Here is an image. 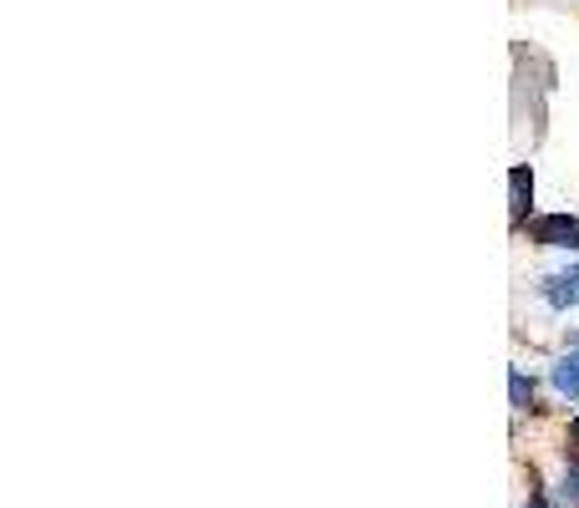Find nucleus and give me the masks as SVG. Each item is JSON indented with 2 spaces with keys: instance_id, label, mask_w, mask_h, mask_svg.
Instances as JSON below:
<instances>
[{
  "instance_id": "4",
  "label": "nucleus",
  "mask_w": 579,
  "mask_h": 508,
  "mask_svg": "<svg viewBox=\"0 0 579 508\" xmlns=\"http://www.w3.org/2000/svg\"><path fill=\"white\" fill-rule=\"evenodd\" d=\"M508 397H514V407H519V412H529V407H534V382L519 372V366L508 372Z\"/></svg>"
},
{
  "instance_id": "1",
  "label": "nucleus",
  "mask_w": 579,
  "mask_h": 508,
  "mask_svg": "<svg viewBox=\"0 0 579 508\" xmlns=\"http://www.w3.org/2000/svg\"><path fill=\"white\" fill-rule=\"evenodd\" d=\"M534 244L544 250H565V254H579V219L575 214H544L529 224Z\"/></svg>"
},
{
  "instance_id": "2",
  "label": "nucleus",
  "mask_w": 579,
  "mask_h": 508,
  "mask_svg": "<svg viewBox=\"0 0 579 508\" xmlns=\"http://www.w3.org/2000/svg\"><path fill=\"white\" fill-rule=\"evenodd\" d=\"M539 301L549 305V311H575V305H579V265L575 270H559V275L544 280Z\"/></svg>"
},
{
  "instance_id": "6",
  "label": "nucleus",
  "mask_w": 579,
  "mask_h": 508,
  "mask_svg": "<svg viewBox=\"0 0 579 508\" xmlns=\"http://www.w3.org/2000/svg\"><path fill=\"white\" fill-rule=\"evenodd\" d=\"M559 494H565L569 508H579V458L565 463V484H559Z\"/></svg>"
},
{
  "instance_id": "5",
  "label": "nucleus",
  "mask_w": 579,
  "mask_h": 508,
  "mask_svg": "<svg viewBox=\"0 0 579 508\" xmlns=\"http://www.w3.org/2000/svg\"><path fill=\"white\" fill-rule=\"evenodd\" d=\"M529 199H534V173L529 169H514V219H524Z\"/></svg>"
},
{
  "instance_id": "3",
  "label": "nucleus",
  "mask_w": 579,
  "mask_h": 508,
  "mask_svg": "<svg viewBox=\"0 0 579 508\" xmlns=\"http://www.w3.org/2000/svg\"><path fill=\"white\" fill-rule=\"evenodd\" d=\"M549 382H555V392L565 402H579V346H569V352L559 356L555 372H549Z\"/></svg>"
},
{
  "instance_id": "7",
  "label": "nucleus",
  "mask_w": 579,
  "mask_h": 508,
  "mask_svg": "<svg viewBox=\"0 0 579 508\" xmlns=\"http://www.w3.org/2000/svg\"><path fill=\"white\" fill-rule=\"evenodd\" d=\"M524 508H555V504H549L544 494H529V504H524Z\"/></svg>"
}]
</instances>
